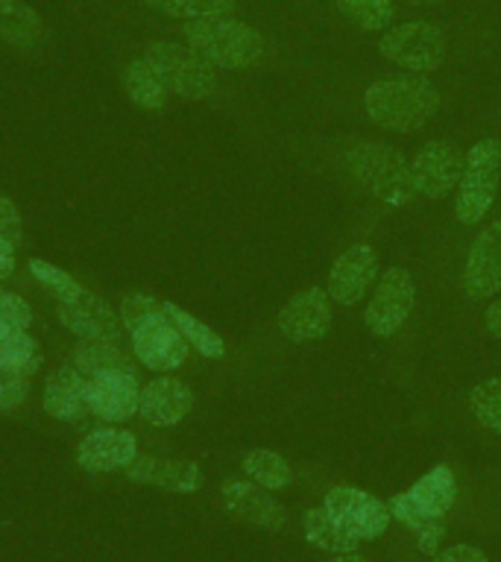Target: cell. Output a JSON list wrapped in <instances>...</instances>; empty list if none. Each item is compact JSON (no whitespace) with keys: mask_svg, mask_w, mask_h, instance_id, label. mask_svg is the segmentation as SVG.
I'll return each mask as SVG.
<instances>
[{"mask_svg":"<svg viewBox=\"0 0 501 562\" xmlns=\"http://www.w3.org/2000/svg\"><path fill=\"white\" fill-rule=\"evenodd\" d=\"M378 50L399 68L428 74V70H437L443 65L446 42H443V33L437 26L428 24V21H408V24L385 30Z\"/></svg>","mask_w":501,"mask_h":562,"instance_id":"cell-7","label":"cell"},{"mask_svg":"<svg viewBox=\"0 0 501 562\" xmlns=\"http://www.w3.org/2000/svg\"><path fill=\"white\" fill-rule=\"evenodd\" d=\"M464 165L466 156L455 144L428 140L411 161L413 191L420 196H428V200H443L460 184Z\"/></svg>","mask_w":501,"mask_h":562,"instance_id":"cell-11","label":"cell"},{"mask_svg":"<svg viewBox=\"0 0 501 562\" xmlns=\"http://www.w3.org/2000/svg\"><path fill=\"white\" fill-rule=\"evenodd\" d=\"M165 311H167V316L174 319L176 328H179V334H182L185 340H188V346H193V349L200 351L202 358L218 360L226 355V346H223V340H220V334L211 331L209 325L200 323L197 316H191L188 311H182L179 305H174V302H165Z\"/></svg>","mask_w":501,"mask_h":562,"instance_id":"cell-25","label":"cell"},{"mask_svg":"<svg viewBox=\"0 0 501 562\" xmlns=\"http://www.w3.org/2000/svg\"><path fill=\"white\" fill-rule=\"evenodd\" d=\"M413 296H416V290H413L411 272L402 270V267H390L378 281L372 302H369L367 314H364L369 334L393 337L411 316Z\"/></svg>","mask_w":501,"mask_h":562,"instance_id":"cell-10","label":"cell"},{"mask_svg":"<svg viewBox=\"0 0 501 562\" xmlns=\"http://www.w3.org/2000/svg\"><path fill=\"white\" fill-rule=\"evenodd\" d=\"M244 472L253 477L258 486L270 492L285 490L290 483V465L288 460L276 451H267V448H255L244 457Z\"/></svg>","mask_w":501,"mask_h":562,"instance_id":"cell-27","label":"cell"},{"mask_svg":"<svg viewBox=\"0 0 501 562\" xmlns=\"http://www.w3.org/2000/svg\"><path fill=\"white\" fill-rule=\"evenodd\" d=\"M138 457V442L130 430L103 428L88 434L77 448V463L86 472H123Z\"/></svg>","mask_w":501,"mask_h":562,"instance_id":"cell-17","label":"cell"},{"mask_svg":"<svg viewBox=\"0 0 501 562\" xmlns=\"http://www.w3.org/2000/svg\"><path fill=\"white\" fill-rule=\"evenodd\" d=\"M337 7L352 24H358L367 33L387 30L393 21V0H337Z\"/></svg>","mask_w":501,"mask_h":562,"instance_id":"cell-29","label":"cell"},{"mask_svg":"<svg viewBox=\"0 0 501 562\" xmlns=\"http://www.w3.org/2000/svg\"><path fill=\"white\" fill-rule=\"evenodd\" d=\"M15 270V244H9L7 237L0 235V279H7Z\"/></svg>","mask_w":501,"mask_h":562,"instance_id":"cell-39","label":"cell"},{"mask_svg":"<svg viewBox=\"0 0 501 562\" xmlns=\"http://www.w3.org/2000/svg\"><path fill=\"white\" fill-rule=\"evenodd\" d=\"M464 290L472 302L492 299L501 290V220L472 240L464 267Z\"/></svg>","mask_w":501,"mask_h":562,"instance_id":"cell-13","label":"cell"},{"mask_svg":"<svg viewBox=\"0 0 501 562\" xmlns=\"http://www.w3.org/2000/svg\"><path fill=\"white\" fill-rule=\"evenodd\" d=\"M378 258L376 249L367 244L349 246L346 252L334 261L332 272H329V299H334L337 305H358L360 296L367 293L369 284L376 281Z\"/></svg>","mask_w":501,"mask_h":562,"instance_id":"cell-16","label":"cell"},{"mask_svg":"<svg viewBox=\"0 0 501 562\" xmlns=\"http://www.w3.org/2000/svg\"><path fill=\"white\" fill-rule=\"evenodd\" d=\"M501 179V144L496 138H483L466 153L464 176L457 184L455 214L464 226H478L490 211Z\"/></svg>","mask_w":501,"mask_h":562,"instance_id":"cell-4","label":"cell"},{"mask_svg":"<svg viewBox=\"0 0 501 562\" xmlns=\"http://www.w3.org/2000/svg\"><path fill=\"white\" fill-rule=\"evenodd\" d=\"M185 42L202 59L223 70L249 68L264 56V38L253 26L232 18H197L185 24Z\"/></svg>","mask_w":501,"mask_h":562,"instance_id":"cell-2","label":"cell"},{"mask_svg":"<svg viewBox=\"0 0 501 562\" xmlns=\"http://www.w3.org/2000/svg\"><path fill=\"white\" fill-rule=\"evenodd\" d=\"M472 416L483 428L501 434V378H487L469 393Z\"/></svg>","mask_w":501,"mask_h":562,"instance_id":"cell-31","label":"cell"},{"mask_svg":"<svg viewBox=\"0 0 501 562\" xmlns=\"http://www.w3.org/2000/svg\"><path fill=\"white\" fill-rule=\"evenodd\" d=\"M434 562H487V557L475 544H452L446 551H439Z\"/></svg>","mask_w":501,"mask_h":562,"instance_id":"cell-37","label":"cell"},{"mask_svg":"<svg viewBox=\"0 0 501 562\" xmlns=\"http://www.w3.org/2000/svg\"><path fill=\"white\" fill-rule=\"evenodd\" d=\"M364 109L385 130L413 132L437 114L439 94L425 77L378 79L364 94Z\"/></svg>","mask_w":501,"mask_h":562,"instance_id":"cell-1","label":"cell"},{"mask_svg":"<svg viewBox=\"0 0 501 562\" xmlns=\"http://www.w3.org/2000/svg\"><path fill=\"white\" fill-rule=\"evenodd\" d=\"M0 38L18 50H30L42 42V18L21 0H0Z\"/></svg>","mask_w":501,"mask_h":562,"instance_id":"cell-22","label":"cell"},{"mask_svg":"<svg viewBox=\"0 0 501 562\" xmlns=\"http://www.w3.org/2000/svg\"><path fill=\"white\" fill-rule=\"evenodd\" d=\"M193 393L191 386L182 384L179 378H153L141 390L138 413L156 428H170L191 413Z\"/></svg>","mask_w":501,"mask_h":562,"instance_id":"cell-18","label":"cell"},{"mask_svg":"<svg viewBox=\"0 0 501 562\" xmlns=\"http://www.w3.org/2000/svg\"><path fill=\"white\" fill-rule=\"evenodd\" d=\"M329 562H369V560H364V557H358V553L352 551V553H334V560Z\"/></svg>","mask_w":501,"mask_h":562,"instance_id":"cell-41","label":"cell"},{"mask_svg":"<svg viewBox=\"0 0 501 562\" xmlns=\"http://www.w3.org/2000/svg\"><path fill=\"white\" fill-rule=\"evenodd\" d=\"M323 509L337 521L341 530H346L358 542L378 539L390 527V518H393L385 501H378L369 492L355 490V486H334L325 495Z\"/></svg>","mask_w":501,"mask_h":562,"instance_id":"cell-8","label":"cell"},{"mask_svg":"<svg viewBox=\"0 0 501 562\" xmlns=\"http://www.w3.org/2000/svg\"><path fill=\"white\" fill-rule=\"evenodd\" d=\"M30 272H33L35 281H42L44 288L51 290L53 296H56V302H70V299H77L79 293H82V288L70 279L68 272L59 270V267H53V263L47 261H38V258L30 261Z\"/></svg>","mask_w":501,"mask_h":562,"instance_id":"cell-32","label":"cell"},{"mask_svg":"<svg viewBox=\"0 0 501 562\" xmlns=\"http://www.w3.org/2000/svg\"><path fill=\"white\" fill-rule=\"evenodd\" d=\"M0 235L7 237L9 244L21 240V217H18L15 205L0 196Z\"/></svg>","mask_w":501,"mask_h":562,"instance_id":"cell-36","label":"cell"},{"mask_svg":"<svg viewBox=\"0 0 501 562\" xmlns=\"http://www.w3.org/2000/svg\"><path fill=\"white\" fill-rule=\"evenodd\" d=\"M305 539L314 548H323L329 553H352L358 548V539H352L346 530H341L323 507L305 513Z\"/></svg>","mask_w":501,"mask_h":562,"instance_id":"cell-26","label":"cell"},{"mask_svg":"<svg viewBox=\"0 0 501 562\" xmlns=\"http://www.w3.org/2000/svg\"><path fill=\"white\" fill-rule=\"evenodd\" d=\"M56 314H59V323L70 334H77L79 340L121 342V325L114 319L112 305L105 299L88 293V290H82L70 302H59Z\"/></svg>","mask_w":501,"mask_h":562,"instance_id":"cell-15","label":"cell"},{"mask_svg":"<svg viewBox=\"0 0 501 562\" xmlns=\"http://www.w3.org/2000/svg\"><path fill=\"white\" fill-rule=\"evenodd\" d=\"M279 328L290 342H311L323 340L329 328H332V302H329V290L308 288L290 299L288 305L281 307Z\"/></svg>","mask_w":501,"mask_h":562,"instance_id":"cell-14","label":"cell"},{"mask_svg":"<svg viewBox=\"0 0 501 562\" xmlns=\"http://www.w3.org/2000/svg\"><path fill=\"white\" fill-rule=\"evenodd\" d=\"M156 311H162V302H156L153 296H144V293H130L121 302V319L130 331L138 323H144L149 314H156Z\"/></svg>","mask_w":501,"mask_h":562,"instance_id":"cell-35","label":"cell"},{"mask_svg":"<svg viewBox=\"0 0 501 562\" xmlns=\"http://www.w3.org/2000/svg\"><path fill=\"white\" fill-rule=\"evenodd\" d=\"M144 59L156 68L158 77L165 79L167 91L185 97V100H205L218 86L214 65H209L191 47H179L174 42H153Z\"/></svg>","mask_w":501,"mask_h":562,"instance_id":"cell-5","label":"cell"},{"mask_svg":"<svg viewBox=\"0 0 501 562\" xmlns=\"http://www.w3.org/2000/svg\"><path fill=\"white\" fill-rule=\"evenodd\" d=\"M416 533H420V551L434 553V551H437L439 539H443V525H439V521H434V525L420 527Z\"/></svg>","mask_w":501,"mask_h":562,"instance_id":"cell-38","label":"cell"},{"mask_svg":"<svg viewBox=\"0 0 501 562\" xmlns=\"http://www.w3.org/2000/svg\"><path fill=\"white\" fill-rule=\"evenodd\" d=\"M223 507L232 516L244 518L249 525H258L264 530H279L285 525V509L281 504L270 495V490H264L258 483L246 481H226L220 490Z\"/></svg>","mask_w":501,"mask_h":562,"instance_id":"cell-19","label":"cell"},{"mask_svg":"<svg viewBox=\"0 0 501 562\" xmlns=\"http://www.w3.org/2000/svg\"><path fill=\"white\" fill-rule=\"evenodd\" d=\"M483 323H487V328H490L496 337H501V302H492V305L487 307V314H483Z\"/></svg>","mask_w":501,"mask_h":562,"instance_id":"cell-40","label":"cell"},{"mask_svg":"<svg viewBox=\"0 0 501 562\" xmlns=\"http://www.w3.org/2000/svg\"><path fill=\"white\" fill-rule=\"evenodd\" d=\"M404 3H411V7H437L443 0H404Z\"/></svg>","mask_w":501,"mask_h":562,"instance_id":"cell-42","label":"cell"},{"mask_svg":"<svg viewBox=\"0 0 501 562\" xmlns=\"http://www.w3.org/2000/svg\"><path fill=\"white\" fill-rule=\"evenodd\" d=\"M455 474L448 465H434L428 474H422L420 481L413 483L408 492H399L387 501L390 516L402 525L420 530L425 525H434L446 516L452 504H455Z\"/></svg>","mask_w":501,"mask_h":562,"instance_id":"cell-6","label":"cell"},{"mask_svg":"<svg viewBox=\"0 0 501 562\" xmlns=\"http://www.w3.org/2000/svg\"><path fill=\"white\" fill-rule=\"evenodd\" d=\"M88 378L77 367H62L44 386V411L59 422H77L88 413Z\"/></svg>","mask_w":501,"mask_h":562,"instance_id":"cell-21","label":"cell"},{"mask_svg":"<svg viewBox=\"0 0 501 562\" xmlns=\"http://www.w3.org/2000/svg\"><path fill=\"white\" fill-rule=\"evenodd\" d=\"M74 367L86 378H94L100 372H135L132 360L121 351V342H100V340H79L74 349Z\"/></svg>","mask_w":501,"mask_h":562,"instance_id":"cell-24","label":"cell"},{"mask_svg":"<svg viewBox=\"0 0 501 562\" xmlns=\"http://www.w3.org/2000/svg\"><path fill=\"white\" fill-rule=\"evenodd\" d=\"M123 472L130 474L132 481L153 483V486L170 492H197L202 483L197 465L185 463V460H170V457L138 454Z\"/></svg>","mask_w":501,"mask_h":562,"instance_id":"cell-20","label":"cell"},{"mask_svg":"<svg viewBox=\"0 0 501 562\" xmlns=\"http://www.w3.org/2000/svg\"><path fill=\"white\" fill-rule=\"evenodd\" d=\"M144 3L162 12V15L188 18V21L229 15L235 9V0H144Z\"/></svg>","mask_w":501,"mask_h":562,"instance_id":"cell-30","label":"cell"},{"mask_svg":"<svg viewBox=\"0 0 501 562\" xmlns=\"http://www.w3.org/2000/svg\"><path fill=\"white\" fill-rule=\"evenodd\" d=\"M0 369H24V372L38 369L35 340L30 334L15 331V328H0Z\"/></svg>","mask_w":501,"mask_h":562,"instance_id":"cell-28","label":"cell"},{"mask_svg":"<svg viewBox=\"0 0 501 562\" xmlns=\"http://www.w3.org/2000/svg\"><path fill=\"white\" fill-rule=\"evenodd\" d=\"M123 88L135 105L147 109V112H158L167 105V86L165 79L158 77L156 68L149 65L147 59H135L126 65V74H123Z\"/></svg>","mask_w":501,"mask_h":562,"instance_id":"cell-23","label":"cell"},{"mask_svg":"<svg viewBox=\"0 0 501 562\" xmlns=\"http://www.w3.org/2000/svg\"><path fill=\"white\" fill-rule=\"evenodd\" d=\"M130 334L132 349H135L138 360L153 372H174L188 358V340L179 334L174 319L167 316L165 302H162V311L149 314Z\"/></svg>","mask_w":501,"mask_h":562,"instance_id":"cell-9","label":"cell"},{"mask_svg":"<svg viewBox=\"0 0 501 562\" xmlns=\"http://www.w3.org/2000/svg\"><path fill=\"white\" fill-rule=\"evenodd\" d=\"M30 378L33 372H24V369H0V413L24 402L30 393Z\"/></svg>","mask_w":501,"mask_h":562,"instance_id":"cell-33","label":"cell"},{"mask_svg":"<svg viewBox=\"0 0 501 562\" xmlns=\"http://www.w3.org/2000/svg\"><path fill=\"white\" fill-rule=\"evenodd\" d=\"M33 323V311L21 296H12L7 290H0V328H15L26 331Z\"/></svg>","mask_w":501,"mask_h":562,"instance_id":"cell-34","label":"cell"},{"mask_svg":"<svg viewBox=\"0 0 501 562\" xmlns=\"http://www.w3.org/2000/svg\"><path fill=\"white\" fill-rule=\"evenodd\" d=\"M346 167L364 191L387 205H404L416 193L411 182V165L393 147H381V144L352 147L346 153Z\"/></svg>","mask_w":501,"mask_h":562,"instance_id":"cell-3","label":"cell"},{"mask_svg":"<svg viewBox=\"0 0 501 562\" xmlns=\"http://www.w3.org/2000/svg\"><path fill=\"white\" fill-rule=\"evenodd\" d=\"M86 402L88 413H94L97 419L103 422H123L138 413L141 386L135 372H100V375L88 378L86 384Z\"/></svg>","mask_w":501,"mask_h":562,"instance_id":"cell-12","label":"cell"}]
</instances>
